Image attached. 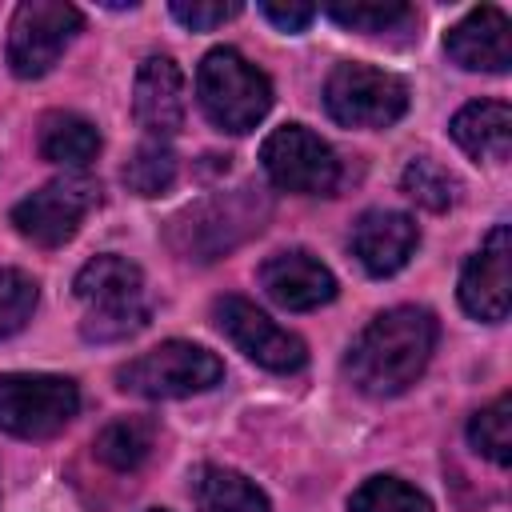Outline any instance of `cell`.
I'll use <instances>...</instances> for the list:
<instances>
[{"instance_id": "1", "label": "cell", "mask_w": 512, "mask_h": 512, "mask_svg": "<svg viewBox=\"0 0 512 512\" xmlns=\"http://www.w3.org/2000/svg\"><path fill=\"white\" fill-rule=\"evenodd\" d=\"M436 348V320L424 308L400 304L380 312L348 348V376L368 396H400L428 368Z\"/></svg>"}, {"instance_id": "2", "label": "cell", "mask_w": 512, "mask_h": 512, "mask_svg": "<svg viewBox=\"0 0 512 512\" xmlns=\"http://www.w3.org/2000/svg\"><path fill=\"white\" fill-rule=\"evenodd\" d=\"M72 292H76V300L84 308V320H80L84 340L112 344V340L136 336L148 324L144 272L132 260L116 256V252H104V256L88 260L76 272Z\"/></svg>"}, {"instance_id": "3", "label": "cell", "mask_w": 512, "mask_h": 512, "mask_svg": "<svg viewBox=\"0 0 512 512\" xmlns=\"http://www.w3.org/2000/svg\"><path fill=\"white\" fill-rule=\"evenodd\" d=\"M196 96L220 132H252L272 108L268 76L236 48H212L196 68Z\"/></svg>"}, {"instance_id": "4", "label": "cell", "mask_w": 512, "mask_h": 512, "mask_svg": "<svg viewBox=\"0 0 512 512\" xmlns=\"http://www.w3.org/2000/svg\"><path fill=\"white\" fill-rule=\"evenodd\" d=\"M264 216H268V200L256 188L216 192V196L184 208L180 216H172L168 240L188 260H216L228 248H236L240 240H248L252 232H260Z\"/></svg>"}, {"instance_id": "5", "label": "cell", "mask_w": 512, "mask_h": 512, "mask_svg": "<svg viewBox=\"0 0 512 512\" xmlns=\"http://www.w3.org/2000/svg\"><path fill=\"white\" fill-rule=\"evenodd\" d=\"M220 376H224V364L216 352L192 340H164L140 352L136 360H128L116 372V384L144 400H180V396L208 392L212 384H220Z\"/></svg>"}, {"instance_id": "6", "label": "cell", "mask_w": 512, "mask_h": 512, "mask_svg": "<svg viewBox=\"0 0 512 512\" xmlns=\"http://www.w3.org/2000/svg\"><path fill=\"white\" fill-rule=\"evenodd\" d=\"M324 108L344 128H388L408 112V84L396 72L344 60L328 72Z\"/></svg>"}, {"instance_id": "7", "label": "cell", "mask_w": 512, "mask_h": 512, "mask_svg": "<svg viewBox=\"0 0 512 512\" xmlns=\"http://www.w3.org/2000/svg\"><path fill=\"white\" fill-rule=\"evenodd\" d=\"M80 408V388L52 372H4L0 376V428L20 440L56 436Z\"/></svg>"}, {"instance_id": "8", "label": "cell", "mask_w": 512, "mask_h": 512, "mask_svg": "<svg viewBox=\"0 0 512 512\" xmlns=\"http://www.w3.org/2000/svg\"><path fill=\"white\" fill-rule=\"evenodd\" d=\"M96 204H100V184L88 180L84 172H72V176L48 180L44 188L28 192L12 208V224L24 240H32L40 248H60L80 232L84 216Z\"/></svg>"}, {"instance_id": "9", "label": "cell", "mask_w": 512, "mask_h": 512, "mask_svg": "<svg viewBox=\"0 0 512 512\" xmlns=\"http://www.w3.org/2000/svg\"><path fill=\"white\" fill-rule=\"evenodd\" d=\"M260 164L276 188L300 196H328L340 180L332 144L304 124H280L276 132H268V140L260 144Z\"/></svg>"}, {"instance_id": "10", "label": "cell", "mask_w": 512, "mask_h": 512, "mask_svg": "<svg viewBox=\"0 0 512 512\" xmlns=\"http://www.w3.org/2000/svg\"><path fill=\"white\" fill-rule=\"evenodd\" d=\"M80 32V12L60 0H28L16 8L12 36H8V64L20 80L44 76L68 40Z\"/></svg>"}, {"instance_id": "11", "label": "cell", "mask_w": 512, "mask_h": 512, "mask_svg": "<svg viewBox=\"0 0 512 512\" xmlns=\"http://www.w3.org/2000/svg\"><path fill=\"white\" fill-rule=\"evenodd\" d=\"M212 320H216V328H220L248 360H256V364L268 368V372H296V368H304V360H308L304 340H300L296 332L280 328L276 320H268V316H264L252 300H244V296H220V300L212 304Z\"/></svg>"}, {"instance_id": "12", "label": "cell", "mask_w": 512, "mask_h": 512, "mask_svg": "<svg viewBox=\"0 0 512 512\" xmlns=\"http://www.w3.org/2000/svg\"><path fill=\"white\" fill-rule=\"evenodd\" d=\"M184 72L176 68L172 56H148L136 72V88H132V112L136 124L152 136V140H168L184 128Z\"/></svg>"}, {"instance_id": "13", "label": "cell", "mask_w": 512, "mask_h": 512, "mask_svg": "<svg viewBox=\"0 0 512 512\" xmlns=\"http://www.w3.org/2000/svg\"><path fill=\"white\" fill-rule=\"evenodd\" d=\"M260 288L288 312H312L336 296V276L312 252L288 248L260 264Z\"/></svg>"}, {"instance_id": "14", "label": "cell", "mask_w": 512, "mask_h": 512, "mask_svg": "<svg viewBox=\"0 0 512 512\" xmlns=\"http://www.w3.org/2000/svg\"><path fill=\"white\" fill-rule=\"evenodd\" d=\"M420 244L416 220L392 208H368L356 224H352V256L364 264V272L372 276H392L400 272L412 252Z\"/></svg>"}, {"instance_id": "15", "label": "cell", "mask_w": 512, "mask_h": 512, "mask_svg": "<svg viewBox=\"0 0 512 512\" xmlns=\"http://www.w3.org/2000/svg\"><path fill=\"white\" fill-rule=\"evenodd\" d=\"M460 304L476 320H504L508 316V224H496L480 252L460 272Z\"/></svg>"}, {"instance_id": "16", "label": "cell", "mask_w": 512, "mask_h": 512, "mask_svg": "<svg viewBox=\"0 0 512 512\" xmlns=\"http://www.w3.org/2000/svg\"><path fill=\"white\" fill-rule=\"evenodd\" d=\"M444 52L460 68H468V72H508V64H512V28H508V16L496 4L472 8L444 36Z\"/></svg>"}, {"instance_id": "17", "label": "cell", "mask_w": 512, "mask_h": 512, "mask_svg": "<svg viewBox=\"0 0 512 512\" xmlns=\"http://www.w3.org/2000/svg\"><path fill=\"white\" fill-rule=\"evenodd\" d=\"M452 140L480 164H504L512 152V108L504 100H472L452 116Z\"/></svg>"}, {"instance_id": "18", "label": "cell", "mask_w": 512, "mask_h": 512, "mask_svg": "<svg viewBox=\"0 0 512 512\" xmlns=\"http://www.w3.org/2000/svg\"><path fill=\"white\" fill-rule=\"evenodd\" d=\"M192 500L196 512H272L268 496L224 464H200L192 472Z\"/></svg>"}, {"instance_id": "19", "label": "cell", "mask_w": 512, "mask_h": 512, "mask_svg": "<svg viewBox=\"0 0 512 512\" xmlns=\"http://www.w3.org/2000/svg\"><path fill=\"white\" fill-rule=\"evenodd\" d=\"M36 144H40V156L52 160V164H64L72 172L88 168L100 152V132L92 120L76 116V112H48L40 120V132H36Z\"/></svg>"}, {"instance_id": "20", "label": "cell", "mask_w": 512, "mask_h": 512, "mask_svg": "<svg viewBox=\"0 0 512 512\" xmlns=\"http://www.w3.org/2000/svg\"><path fill=\"white\" fill-rule=\"evenodd\" d=\"M152 440H156V424L144 420V416H124V420H112L108 428H100L96 436V460H104L108 468L116 472H132L148 460L152 452Z\"/></svg>"}, {"instance_id": "21", "label": "cell", "mask_w": 512, "mask_h": 512, "mask_svg": "<svg viewBox=\"0 0 512 512\" xmlns=\"http://www.w3.org/2000/svg\"><path fill=\"white\" fill-rule=\"evenodd\" d=\"M348 512H432V500L400 476H372L352 492Z\"/></svg>"}, {"instance_id": "22", "label": "cell", "mask_w": 512, "mask_h": 512, "mask_svg": "<svg viewBox=\"0 0 512 512\" xmlns=\"http://www.w3.org/2000/svg\"><path fill=\"white\" fill-rule=\"evenodd\" d=\"M468 440L480 456L496 460L500 468L512 464V396H496L468 420Z\"/></svg>"}, {"instance_id": "23", "label": "cell", "mask_w": 512, "mask_h": 512, "mask_svg": "<svg viewBox=\"0 0 512 512\" xmlns=\"http://www.w3.org/2000/svg\"><path fill=\"white\" fill-rule=\"evenodd\" d=\"M124 184L136 196H164L176 184V156H172V148L160 144V140L140 144L132 152V160L124 164Z\"/></svg>"}, {"instance_id": "24", "label": "cell", "mask_w": 512, "mask_h": 512, "mask_svg": "<svg viewBox=\"0 0 512 512\" xmlns=\"http://www.w3.org/2000/svg\"><path fill=\"white\" fill-rule=\"evenodd\" d=\"M400 184H404V192H408L416 204H424V208H432V212H444V208L456 200V180H452L436 160H428V156L408 160Z\"/></svg>"}, {"instance_id": "25", "label": "cell", "mask_w": 512, "mask_h": 512, "mask_svg": "<svg viewBox=\"0 0 512 512\" xmlns=\"http://www.w3.org/2000/svg\"><path fill=\"white\" fill-rule=\"evenodd\" d=\"M36 280L20 268H0V340L20 332L36 312Z\"/></svg>"}, {"instance_id": "26", "label": "cell", "mask_w": 512, "mask_h": 512, "mask_svg": "<svg viewBox=\"0 0 512 512\" xmlns=\"http://www.w3.org/2000/svg\"><path fill=\"white\" fill-rule=\"evenodd\" d=\"M324 12L336 24H344L352 32H368V36L392 32V28H400V24L412 20V8L408 4H396V0H388V4H328Z\"/></svg>"}, {"instance_id": "27", "label": "cell", "mask_w": 512, "mask_h": 512, "mask_svg": "<svg viewBox=\"0 0 512 512\" xmlns=\"http://www.w3.org/2000/svg\"><path fill=\"white\" fill-rule=\"evenodd\" d=\"M240 12V4H204V0H176L172 4V16L184 24V28H192V32H208V28H216V24H224V20H232Z\"/></svg>"}, {"instance_id": "28", "label": "cell", "mask_w": 512, "mask_h": 512, "mask_svg": "<svg viewBox=\"0 0 512 512\" xmlns=\"http://www.w3.org/2000/svg\"><path fill=\"white\" fill-rule=\"evenodd\" d=\"M260 12L280 28V32H304L316 16V8L308 4H260Z\"/></svg>"}, {"instance_id": "29", "label": "cell", "mask_w": 512, "mask_h": 512, "mask_svg": "<svg viewBox=\"0 0 512 512\" xmlns=\"http://www.w3.org/2000/svg\"><path fill=\"white\" fill-rule=\"evenodd\" d=\"M152 512H164V508H152Z\"/></svg>"}]
</instances>
